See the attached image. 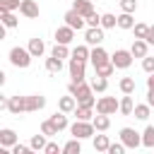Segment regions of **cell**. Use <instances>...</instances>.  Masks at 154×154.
Returning <instances> with one entry per match:
<instances>
[{
  "instance_id": "4fadbf2b",
  "label": "cell",
  "mask_w": 154,
  "mask_h": 154,
  "mask_svg": "<svg viewBox=\"0 0 154 154\" xmlns=\"http://www.w3.org/2000/svg\"><path fill=\"white\" fill-rule=\"evenodd\" d=\"M46 106V96L43 94H29L26 96V113H36Z\"/></svg>"
},
{
  "instance_id": "7a4b0ae2",
  "label": "cell",
  "mask_w": 154,
  "mask_h": 154,
  "mask_svg": "<svg viewBox=\"0 0 154 154\" xmlns=\"http://www.w3.org/2000/svg\"><path fill=\"white\" fill-rule=\"evenodd\" d=\"M31 53H29V48H22V46H14V48H10V63L14 65V67H19V70H26L29 65H31Z\"/></svg>"
},
{
  "instance_id": "e575fe53",
  "label": "cell",
  "mask_w": 154,
  "mask_h": 154,
  "mask_svg": "<svg viewBox=\"0 0 154 154\" xmlns=\"http://www.w3.org/2000/svg\"><path fill=\"white\" fill-rule=\"evenodd\" d=\"M46 70L51 72V75H58L60 70H63V60H58V58H46Z\"/></svg>"
},
{
  "instance_id": "b9f144b4",
  "label": "cell",
  "mask_w": 154,
  "mask_h": 154,
  "mask_svg": "<svg viewBox=\"0 0 154 154\" xmlns=\"http://www.w3.org/2000/svg\"><path fill=\"white\" fill-rule=\"evenodd\" d=\"M125 149H128V147L118 140V142H111V147H108V152H106V154H125Z\"/></svg>"
},
{
  "instance_id": "836d02e7",
  "label": "cell",
  "mask_w": 154,
  "mask_h": 154,
  "mask_svg": "<svg viewBox=\"0 0 154 154\" xmlns=\"http://www.w3.org/2000/svg\"><path fill=\"white\" fill-rule=\"evenodd\" d=\"M51 55H53V58H58V60H65V58H70L72 53H70V48H67V46L55 43V46H53V51H51Z\"/></svg>"
},
{
  "instance_id": "cb8c5ba5",
  "label": "cell",
  "mask_w": 154,
  "mask_h": 154,
  "mask_svg": "<svg viewBox=\"0 0 154 154\" xmlns=\"http://www.w3.org/2000/svg\"><path fill=\"white\" fill-rule=\"evenodd\" d=\"M91 123H94V128H96V132H106V130L111 128V118H108V116H103V113H96Z\"/></svg>"
},
{
  "instance_id": "44dd1931",
  "label": "cell",
  "mask_w": 154,
  "mask_h": 154,
  "mask_svg": "<svg viewBox=\"0 0 154 154\" xmlns=\"http://www.w3.org/2000/svg\"><path fill=\"white\" fill-rule=\"evenodd\" d=\"M135 24H137V22H135V17H132L130 12H120V14H118V29H123V31H130Z\"/></svg>"
},
{
  "instance_id": "8d00e7d4",
  "label": "cell",
  "mask_w": 154,
  "mask_h": 154,
  "mask_svg": "<svg viewBox=\"0 0 154 154\" xmlns=\"http://www.w3.org/2000/svg\"><path fill=\"white\" fill-rule=\"evenodd\" d=\"M91 89H94L96 94H103V91L108 89V79H106V77H94V79H91Z\"/></svg>"
},
{
  "instance_id": "8fae6325",
  "label": "cell",
  "mask_w": 154,
  "mask_h": 154,
  "mask_svg": "<svg viewBox=\"0 0 154 154\" xmlns=\"http://www.w3.org/2000/svg\"><path fill=\"white\" fill-rule=\"evenodd\" d=\"M7 111L12 113V116H19V113H26V96H10V101H7Z\"/></svg>"
},
{
  "instance_id": "ee69618b",
  "label": "cell",
  "mask_w": 154,
  "mask_h": 154,
  "mask_svg": "<svg viewBox=\"0 0 154 154\" xmlns=\"http://www.w3.org/2000/svg\"><path fill=\"white\" fill-rule=\"evenodd\" d=\"M142 70H144L147 75H152V72H154V55H147V58H142Z\"/></svg>"
},
{
  "instance_id": "f5cc1de1",
  "label": "cell",
  "mask_w": 154,
  "mask_h": 154,
  "mask_svg": "<svg viewBox=\"0 0 154 154\" xmlns=\"http://www.w3.org/2000/svg\"><path fill=\"white\" fill-rule=\"evenodd\" d=\"M91 2H94V0H91Z\"/></svg>"
},
{
  "instance_id": "f1b7e54d",
  "label": "cell",
  "mask_w": 154,
  "mask_h": 154,
  "mask_svg": "<svg viewBox=\"0 0 154 154\" xmlns=\"http://www.w3.org/2000/svg\"><path fill=\"white\" fill-rule=\"evenodd\" d=\"M0 19H2V26H5V29H14V26L19 24V19H17L14 12H0Z\"/></svg>"
},
{
  "instance_id": "f35d334b",
  "label": "cell",
  "mask_w": 154,
  "mask_h": 154,
  "mask_svg": "<svg viewBox=\"0 0 154 154\" xmlns=\"http://www.w3.org/2000/svg\"><path fill=\"white\" fill-rule=\"evenodd\" d=\"M132 31H135V38H147V34H149V24L137 22V24L132 26Z\"/></svg>"
},
{
  "instance_id": "60d3db41",
  "label": "cell",
  "mask_w": 154,
  "mask_h": 154,
  "mask_svg": "<svg viewBox=\"0 0 154 154\" xmlns=\"http://www.w3.org/2000/svg\"><path fill=\"white\" fill-rule=\"evenodd\" d=\"M118 2H120V12H130L132 14L137 10V0H118Z\"/></svg>"
},
{
  "instance_id": "d4e9b609",
  "label": "cell",
  "mask_w": 154,
  "mask_h": 154,
  "mask_svg": "<svg viewBox=\"0 0 154 154\" xmlns=\"http://www.w3.org/2000/svg\"><path fill=\"white\" fill-rule=\"evenodd\" d=\"M46 144H48V137H46L43 132L31 135V140H29V147H31V149H36V152H43V149H46Z\"/></svg>"
},
{
  "instance_id": "4316f807",
  "label": "cell",
  "mask_w": 154,
  "mask_h": 154,
  "mask_svg": "<svg viewBox=\"0 0 154 154\" xmlns=\"http://www.w3.org/2000/svg\"><path fill=\"white\" fill-rule=\"evenodd\" d=\"M132 116H135L137 120H147V118L152 116V106H149V103H135Z\"/></svg>"
},
{
  "instance_id": "603a6c76",
  "label": "cell",
  "mask_w": 154,
  "mask_h": 154,
  "mask_svg": "<svg viewBox=\"0 0 154 154\" xmlns=\"http://www.w3.org/2000/svg\"><path fill=\"white\" fill-rule=\"evenodd\" d=\"M51 123L58 128V132L60 130H67L70 128V123H67V113H63V111H58V113H53L51 116Z\"/></svg>"
},
{
  "instance_id": "74e56055",
  "label": "cell",
  "mask_w": 154,
  "mask_h": 154,
  "mask_svg": "<svg viewBox=\"0 0 154 154\" xmlns=\"http://www.w3.org/2000/svg\"><path fill=\"white\" fill-rule=\"evenodd\" d=\"M22 0H0V12H14L19 10Z\"/></svg>"
},
{
  "instance_id": "5b68a950",
  "label": "cell",
  "mask_w": 154,
  "mask_h": 154,
  "mask_svg": "<svg viewBox=\"0 0 154 154\" xmlns=\"http://www.w3.org/2000/svg\"><path fill=\"white\" fill-rule=\"evenodd\" d=\"M118 137H120V142H123L128 149H137V147L142 144V135H140L135 128H120Z\"/></svg>"
},
{
  "instance_id": "277c9868",
  "label": "cell",
  "mask_w": 154,
  "mask_h": 154,
  "mask_svg": "<svg viewBox=\"0 0 154 154\" xmlns=\"http://www.w3.org/2000/svg\"><path fill=\"white\" fill-rule=\"evenodd\" d=\"M132 53H130V48H116L113 53H111V63L116 65V70H128L130 65H132Z\"/></svg>"
},
{
  "instance_id": "f546056e",
  "label": "cell",
  "mask_w": 154,
  "mask_h": 154,
  "mask_svg": "<svg viewBox=\"0 0 154 154\" xmlns=\"http://www.w3.org/2000/svg\"><path fill=\"white\" fill-rule=\"evenodd\" d=\"M135 79L132 77H120V82H118V89L123 91V94H135Z\"/></svg>"
},
{
  "instance_id": "816d5d0a",
  "label": "cell",
  "mask_w": 154,
  "mask_h": 154,
  "mask_svg": "<svg viewBox=\"0 0 154 154\" xmlns=\"http://www.w3.org/2000/svg\"><path fill=\"white\" fill-rule=\"evenodd\" d=\"M152 154H154V149H152Z\"/></svg>"
},
{
  "instance_id": "681fc988",
  "label": "cell",
  "mask_w": 154,
  "mask_h": 154,
  "mask_svg": "<svg viewBox=\"0 0 154 154\" xmlns=\"http://www.w3.org/2000/svg\"><path fill=\"white\" fill-rule=\"evenodd\" d=\"M147 89H154V72L147 77Z\"/></svg>"
},
{
  "instance_id": "7dc6e473",
  "label": "cell",
  "mask_w": 154,
  "mask_h": 154,
  "mask_svg": "<svg viewBox=\"0 0 154 154\" xmlns=\"http://www.w3.org/2000/svg\"><path fill=\"white\" fill-rule=\"evenodd\" d=\"M149 46H154V24H149V34H147V38H144Z\"/></svg>"
},
{
  "instance_id": "7bdbcfd3",
  "label": "cell",
  "mask_w": 154,
  "mask_h": 154,
  "mask_svg": "<svg viewBox=\"0 0 154 154\" xmlns=\"http://www.w3.org/2000/svg\"><path fill=\"white\" fill-rule=\"evenodd\" d=\"M12 152H14V154H36V149H31L29 144H22V142H17V144L12 147Z\"/></svg>"
},
{
  "instance_id": "484cf974",
  "label": "cell",
  "mask_w": 154,
  "mask_h": 154,
  "mask_svg": "<svg viewBox=\"0 0 154 154\" xmlns=\"http://www.w3.org/2000/svg\"><path fill=\"white\" fill-rule=\"evenodd\" d=\"M72 58L89 63V58H91V48H89L87 43H84V46H75V48H72Z\"/></svg>"
},
{
  "instance_id": "d6a6232c",
  "label": "cell",
  "mask_w": 154,
  "mask_h": 154,
  "mask_svg": "<svg viewBox=\"0 0 154 154\" xmlns=\"http://www.w3.org/2000/svg\"><path fill=\"white\" fill-rule=\"evenodd\" d=\"M116 26H118V17L111 12H103L101 14V29H116Z\"/></svg>"
},
{
  "instance_id": "ab89813d",
  "label": "cell",
  "mask_w": 154,
  "mask_h": 154,
  "mask_svg": "<svg viewBox=\"0 0 154 154\" xmlns=\"http://www.w3.org/2000/svg\"><path fill=\"white\" fill-rule=\"evenodd\" d=\"M41 132H43L46 137H55V135H58V128H55V125L51 123V118H48V120L41 123Z\"/></svg>"
},
{
  "instance_id": "7402d4cb",
  "label": "cell",
  "mask_w": 154,
  "mask_h": 154,
  "mask_svg": "<svg viewBox=\"0 0 154 154\" xmlns=\"http://www.w3.org/2000/svg\"><path fill=\"white\" fill-rule=\"evenodd\" d=\"M132 111H135V101H132V94H123V99H120V116H132Z\"/></svg>"
},
{
  "instance_id": "ffe728a7",
  "label": "cell",
  "mask_w": 154,
  "mask_h": 154,
  "mask_svg": "<svg viewBox=\"0 0 154 154\" xmlns=\"http://www.w3.org/2000/svg\"><path fill=\"white\" fill-rule=\"evenodd\" d=\"M108 147H111V140H108V135H103V132H96V135H94V149H96L99 154H106V152H108Z\"/></svg>"
},
{
  "instance_id": "f907efd6",
  "label": "cell",
  "mask_w": 154,
  "mask_h": 154,
  "mask_svg": "<svg viewBox=\"0 0 154 154\" xmlns=\"http://www.w3.org/2000/svg\"><path fill=\"white\" fill-rule=\"evenodd\" d=\"M0 154H14L12 147H0Z\"/></svg>"
},
{
  "instance_id": "1f68e13d",
  "label": "cell",
  "mask_w": 154,
  "mask_h": 154,
  "mask_svg": "<svg viewBox=\"0 0 154 154\" xmlns=\"http://www.w3.org/2000/svg\"><path fill=\"white\" fill-rule=\"evenodd\" d=\"M142 147L154 149V125H147L144 128V132H142Z\"/></svg>"
},
{
  "instance_id": "9a60e30c",
  "label": "cell",
  "mask_w": 154,
  "mask_h": 154,
  "mask_svg": "<svg viewBox=\"0 0 154 154\" xmlns=\"http://www.w3.org/2000/svg\"><path fill=\"white\" fill-rule=\"evenodd\" d=\"M130 53H132L135 58H147V55H149V43H147L144 38H135L132 46H130Z\"/></svg>"
},
{
  "instance_id": "c3c4849f",
  "label": "cell",
  "mask_w": 154,
  "mask_h": 154,
  "mask_svg": "<svg viewBox=\"0 0 154 154\" xmlns=\"http://www.w3.org/2000/svg\"><path fill=\"white\" fill-rule=\"evenodd\" d=\"M147 103L154 108V89H149V91H147Z\"/></svg>"
},
{
  "instance_id": "2e32d148",
  "label": "cell",
  "mask_w": 154,
  "mask_h": 154,
  "mask_svg": "<svg viewBox=\"0 0 154 154\" xmlns=\"http://www.w3.org/2000/svg\"><path fill=\"white\" fill-rule=\"evenodd\" d=\"M17 142H19V137H17V132L12 128H2L0 130V147H14Z\"/></svg>"
},
{
  "instance_id": "5bb4252c",
  "label": "cell",
  "mask_w": 154,
  "mask_h": 154,
  "mask_svg": "<svg viewBox=\"0 0 154 154\" xmlns=\"http://www.w3.org/2000/svg\"><path fill=\"white\" fill-rule=\"evenodd\" d=\"M19 12L26 17V19H36L38 17V2L36 0H22V5H19Z\"/></svg>"
},
{
  "instance_id": "9c48e42d",
  "label": "cell",
  "mask_w": 154,
  "mask_h": 154,
  "mask_svg": "<svg viewBox=\"0 0 154 154\" xmlns=\"http://www.w3.org/2000/svg\"><path fill=\"white\" fill-rule=\"evenodd\" d=\"M103 31L106 29H101V26H87V31H84V43L87 46H101L103 43Z\"/></svg>"
},
{
  "instance_id": "d6986e66",
  "label": "cell",
  "mask_w": 154,
  "mask_h": 154,
  "mask_svg": "<svg viewBox=\"0 0 154 154\" xmlns=\"http://www.w3.org/2000/svg\"><path fill=\"white\" fill-rule=\"evenodd\" d=\"M29 53L34 55V58H41L43 53H46V43H43V38H38V36H34V38H29Z\"/></svg>"
},
{
  "instance_id": "4dcf8cb0",
  "label": "cell",
  "mask_w": 154,
  "mask_h": 154,
  "mask_svg": "<svg viewBox=\"0 0 154 154\" xmlns=\"http://www.w3.org/2000/svg\"><path fill=\"white\" fill-rule=\"evenodd\" d=\"M75 120H94V108L77 106V108H75Z\"/></svg>"
},
{
  "instance_id": "30bf717a",
  "label": "cell",
  "mask_w": 154,
  "mask_h": 154,
  "mask_svg": "<svg viewBox=\"0 0 154 154\" xmlns=\"http://www.w3.org/2000/svg\"><path fill=\"white\" fill-rule=\"evenodd\" d=\"M55 43H63V46H70L72 41H75V29H70L67 24H63V26H58L55 29Z\"/></svg>"
},
{
  "instance_id": "6da1fadb",
  "label": "cell",
  "mask_w": 154,
  "mask_h": 154,
  "mask_svg": "<svg viewBox=\"0 0 154 154\" xmlns=\"http://www.w3.org/2000/svg\"><path fill=\"white\" fill-rule=\"evenodd\" d=\"M67 94H72V96L77 99V106H87V108H94V106H96L94 89H91V84H87V82H70V84H67Z\"/></svg>"
},
{
  "instance_id": "e0dca14e",
  "label": "cell",
  "mask_w": 154,
  "mask_h": 154,
  "mask_svg": "<svg viewBox=\"0 0 154 154\" xmlns=\"http://www.w3.org/2000/svg\"><path fill=\"white\" fill-rule=\"evenodd\" d=\"M75 108H77V99H75L72 94L58 99V111H63V113H75Z\"/></svg>"
},
{
  "instance_id": "ba28073f",
  "label": "cell",
  "mask_w": 154,
  "mask_h": 154,
  "mask_svg": "<svg viewBox=\"0 0 154 154\" xmlns=\"http://www.w3.org/2000/svg\"><path fill=\"white\" fill-rule=\"evenodd\" d=\"M63 19H65V24H67L70 29H75V31H79V29H84V26H87V19H84L79 12H75L72 7L63 14Z\"/></svg>"
},
{
  "instance_id": "8992f818",
  "label": "cell",
  "mask_w": 154,
  "mask_h": 154,
  "mask_svg": "<svg viewBox=\"0 0 154 154\" xmlns=\"http://www.w3.org/2000/svg\"><path fill=\"white\" fill-rule=\"evenodd\" d=\"M116 111H120V101L116 96H101V99H96V113L113 116Z\"/></svg>"
},
{
  "instance_id": "7c38bea8",
  "label": "cell",
  "mask_w": 154,
  "mask_h": 154,
  "mask_svg": "<svg viewBox=\"0 0 154 154\" xmlns=\"http://www.w3.org/2000/svg\"><path fill=\"white\" fill-rule=\"evenodd\" d=\"M89 63H91L94 67H99V65H106V63H111V55L106 53V48H101V46H94V48H91V58H89Z\"/></svg>"
},
{
  "instance_id": "f6af8a7d",
  "label": "cell",
  "mask_w": 154,
  "mask_h": 154,
  "mask_svg": "<svg viewBox=\"0 0 154 154\" xmlns=\"http://www.w3.org/2000/svg\"><path fill=\"white\" fill-rule=\"evenodd\" d=\"M87 26H101V14L99 12H91L87 17Z\"/></svg>"
},
{
  "instance_id": "52a82bcc",
  "label": "cell",
  "mask_w": 154,
  "mask_h": 154,
  "mask_svg": "<svg viewBox=\"0 0 154 154\" xmlns=\"http://www.w3.org/2000/svg\"><path fill=\"white\" fill-rule=\"evenodd\" d=\"M67 70H70V77H72V82H84V77H87V63H84V60L70 58V63H67Z\"/></svg>"
},
{
  "instance_id": "bcb514c9",
  "label": "cell",
  "mask_w": 154,
  "mask_h": 154,
  "mask_svg": "<svg viewBox=\"0 0 154 154\" xmlns=\"http://www.w3.org/2000/svg\"><path fill=\"white\" fill-rule=\"evenodd\" d=\"M43 152H46V154H63V147H60L58 142H48Z\"/></svg>"
},
{
  "instance_id": "3957f363",
  "label": "cell",
  "mask_w": 154,
  "mask_h": 154,
  "mask_svg": "<svg viewBox=\"0 0 154 154\" xmlns=\"http://www.w3.org/2000/svg\"><path fill=\"white\" fill-rule=\"evenodd\" d=\"M94 132H96V128H94V123H91V120H75V123L70 125V135H72L75 140L94 137Z\"/></svg>"
},
{
  "instance_id": "ac0fdd59",
  "label": "cell",
  "mask_w": 154,
  "mask_h": 154,
  "mask_svg": "<svg viewBox=\"0 0 154 154\" xmlns=\"http://www.w3.org/2000/svg\"><path fill=\"white\" fill-rule=\"evenodd\" d=\"M72 10L79 12V14L87 19V17L94 12V2H91V0H72Z\"/></svg>"
},
{
  "instance_id": "83f0119b",
  "label": "cell",
  "mask_w": 154,
  "mask_h": 154,
  "mask_svg": "<svg viewBox=\"0 0 154 154\" xmlns=\"http://www.w3.org/2000/svg\"><path fill=\"white\" fill-rule=\"evenodd\" d=\"M82 140H67L65 144H63V154H82V144H79Z\"/></svg>"
},
{
  "instance_id": "d590c367",
  "label": "cell",
  "mask_w": 154,
  "mask_h": 154,
  "mask_svg": "<svg viewBox=\"0 0 154 154\" xmlns=\"http://www.w3.org/2000/svg\"><path fill=\"white\" fill-rule=\"evenodd\" d=\"M94 70H96V77H106V79H108V77L116 72V65H113V63H106V65H99V67H94Z\"/></svg>"
}]
</instances>
